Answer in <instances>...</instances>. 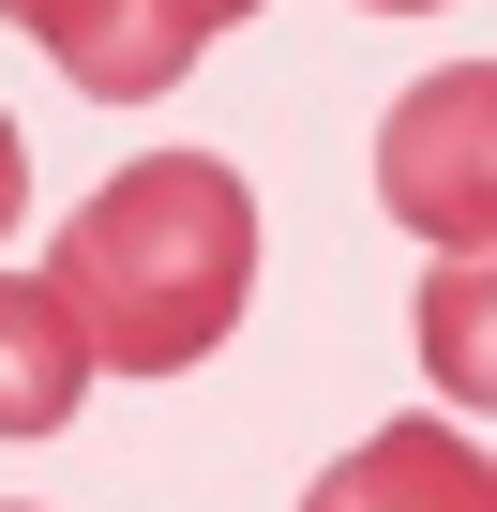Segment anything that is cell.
I'll return each mask as SVG.
<instances>
[{
	"label": "cell",
	"instance_id": "obj_3",
	"mask_svg": "<svg viewBox=\"0 0 497 512\" xmlns=\"http://www.w3.org/2000/svg\"><path fill=\"white\" fill-rule=\"evenodd\" d=\"M302 512H497V452H467L452 422H377L302 482Z\"/></svg>",
	"mask_w": 497,
	"mask_h": 512
},
{
	"label": "cell",
	"instance_id": "obj_7",
	"mask_svg": "<svg viewBox=\"0 0 497 512\" xmlns=\"http://www.w3.org/2000/svg\"><path fill=\"white\" fill-rule=\"evenodd\" d=\"M31 211V151H16V121H0V226Z\"/></svg>",
	"mask_w": 497,
	"mask_h": 512
},
{
	"label": "cell",
	"instance_id": "obj_6",
	"mask_svg": "<svg viewBox=\"0 0 497 512\" xmlns=\"http://www.w3.org/2000/svg\"><path fill=\"white\" fill-rule=\"evenodd\" d=\"M31 31H46L91 91H151V76H181V61H196V31H211V16H136V31H121V16H76V0H46Z\"/></svg>",
	"mask_w": 497,
	"mask_h": 512
},
{
	"label": "cell",
	"instance_id": "obj_5",
	"mask_svg": "<svg viewBox=\"0 0 497 512\" xmlns=\"http://www.w3.org/2000/svg\"><path fill=\"white\" fill-rule=\"evenodd\" d=\"M407 347H422V377H437L452 407L497 422V256H437L422 302H407Z\"/></svg>",
	"mask_w": 497,
	"mask_h": 512
},
{
	"label": "cell",
	"instance_id": "obj_2",
	"mask_svg": "<svg viewBox=\"0 0 497 512\" xmlns=\"http://www.w3.org/2000/svg\"><path fill=\"white\" fill-rule=\"evenodd\" d=\"M377 211L437 256H497V61H437L377 121Z\"/></svg>",
	"mask_w": 497,
	"mask_h": 512
},
{
	"label": "cell",
	"instance_id": "obj_4",
	"mask_svg": "<svg viewBox=\"0 0 497 512\" xmlns=\"http://www.w3.org/2000/svg\"><path fill=\"white\" fill-rule=\"evenodd\" d=\"M91 377H106V362H91V332L61 317V287H46V272H0V437H61Z\"/></svg>",
	"mask_w": 497,
	"mask_h": 512
},
{
	"label": "cell",
	"instance_id": "obj_1",
	"mask_svg": "<svg viewBox=\"0 0 497 512\" xmlns=\"http://www.w3.org/2000/svg\"><path fill=\"white\" fill-rule=\"evenodd\" d=\"M46 287L91 332V362L181 377V362H211L241 332V302H257V196H241V166H211V151H136L91 211H61Z\"/></svg>",
	"mask_w": 497,
	"mask_h": 512
}]
</instances>
